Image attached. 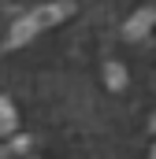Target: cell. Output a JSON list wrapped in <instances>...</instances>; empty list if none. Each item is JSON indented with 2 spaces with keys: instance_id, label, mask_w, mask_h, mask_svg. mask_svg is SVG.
I'll use <instances>...</instances> for the list:
<instances>
[{
  "instance_id": "1",
  "label": "cell",
  "mask_w": 156,
  "mask_h": 159,
  "mask_svg": "<svg viewBox=\"0 0 156 159\" xmlns=\"http://www.w3.org/2000/svg\"><path fill=\"white\" fill-rule=\"evenodd\" d=\"M71 15V4L67 0H60V4H41V7H34V11H26L15 26H11V48L15 44H26L30 37H37L41 30H48V26H56V22H63Z\"/></svg>"
},
{
  "instance_id": "2",
  "label": "cell",
  "mask_w": 156,
  "mask_h": 159,
  "mask_svg": "<svg viewBox=\"0 0 156 159\" xmlns=\"http://www.w3.org/2000/svg\"><path fill=\"white\" fill-rule=\"evenodd\" d=\"M153 11H149V7H145V11H141V15H134V19H130V22H126V37H145V34H149V26H153Z\"/></svg>"
},
{
  "instance_id": "3",
  "label": "cell",
  "mask_w": 156,
  "mask_h": 159,
  "mask_svg": "<svg viewBox=\"0 0 156 159\" xmlns=\"http://www.w3.org/2000/svg\"><path fill=\"white\" fill-rule=\"evenodd\" d=\"M15 129V111H11V104L7 100H0V137L4 133H11Z\"/></svg>"
},
{
  "instance_id": "4",
  "label": "cell",
  "mask_w": 156,
  "mask_h": 159,
  "mask_svg": "<svg viewBox=\"0 0 156 159\" xmlns=\"http://www.w3.org/2000/svg\"><path fill=\"white\" fill-rule=\"evenodd\" d=\"M108 70H112V74H108L112 85H123V67H108Z\"/></svg>"
},
{
  "instance_id": "5",
  "label": "cell",
  "mask_w": 156,
  "mask_h": 159,
  "mask_svg": "<svg viewBox=\"0 0 156 159\" xmlns=\"http://www.w3.org/2000/svg\"><path fill=\"white\" fill-rule=\"evenodd\" d=\"M153 129H156V119H153Z\"/></svg>"
}]
</instances>
